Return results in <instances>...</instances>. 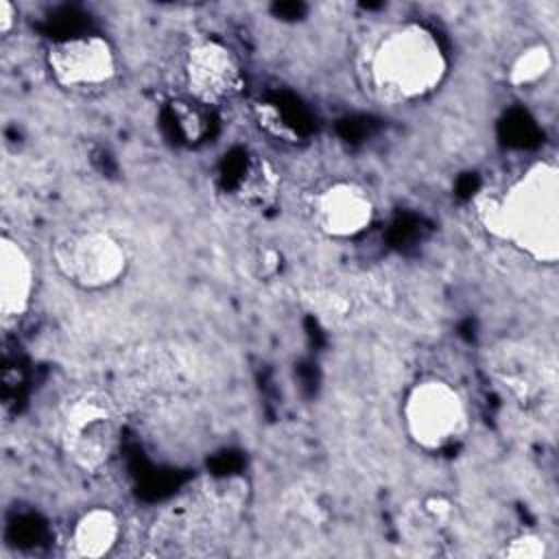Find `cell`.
Here are the masks:
<instances>
[{
    "label": "cell",
    "instance_id": "5",
    "mask_svg": "<svg viewBox=\"0 0 559 559\" xmlns=\"http://www.w3.org/2000/svg\"><path fill=\"white\" fill-rule=\"evenodd\" d=\"M400 419L406 439L435 454L456 445L469 430V406L463 391L443 376H421L404 393Z\"/></svg>",
    "mask_w": 559,
    "mask_h": 559
},
{
    "label": "cell",
    "instance_id": "4",
    "mask_svg": "<svg viewBox=\"0 0 559 559\" xmlns=\"http://www.w3.org/2000/svg\"><path fill=\"white\" fill-rule=\"evenodd\" d=\"M50 258L59 277L83 293L109 290L131 269L129 245L111 229L94 225L59 231L50 245Z\"/></svg>",
    "mask_w": 559,
    "mask_h": 559
},
{
    "label": "cell",
    "instance_id": "6",
    "mask_svg": "<svg viewBox=\"0 0 559 559\" xmlns=\"http://www.w3.org/2000/svg\"><path fill=\"white\" fill-rule=\"evenodd\" d=\"M44 68L57 90L79 98H94L118 81L120 59L109 37L72 33L46 44Z\"/></svg>",
    "mask_w": 559,
    "mask_h": 559
},
{
    "label": "cell",
    "instance_id": "9",
    "mask_svg": "<svg viewBox=\"0 0 559 559\" xmlns=\"http://www.w3.org/2000/svg\"><path fill=\"white\" fill-rule=\"evenodd\" d=\"M37 262L31 247L17 236H0V319L2 325H17L33 308L37 295Z\"/></svg>",
    "mask_w": 559,
    "mask_h": 559
},
{
    "label": "cell",
    "instance_id": "11",
    "mask_svg": "<svg viewBox=\"0 0 559 559\" xmlns=\"http://www.w3.org/2000/svg\"><path fill=\"white\" fill-rule=\"evenodd\" d=\"M280 190V175L273 168L271 162L264 157L251 155L245 162V170L238 177V188L236 197L247 205V207H266L275 201Z\"/></svg>",
    "mask_w": 559,
    "mask_h": 559
},
{
    "label": "cell",
    "instance_id": "13",
    "mask_svg": "<svg viewBox=\"0 0 559 559\" xmlns=\"http://www.w3.org/2000/svg\"><path fill=\"white\" fill-rule=\"evenodd\" d=\"M502 555L513 559H544L548 555V544L537 533H520L504 544Z\"/></svg>",
    "mask_w": 559,
    "mask_h": 559
},
{
    "label": "cell",
    "instance_id": "1",
    "mask_svg": "<svg viewBox=\"0 0 559 559\" xmlns=\"http://www.w3.org/2000/svg\"><path fill=\"white\" fill-rule=\"evenodd\" d=\"M358 74L378 103L411 107L432 98L443 87L450 57L428 24L404 20L380 28L362 46Z\"/></svg>",
    "mask_w": 559,
    "mask_h": 559
},
{
    "label": "cell",
    "instance_id": "7",
    "mask_svg": "<svg viewBox=\"0 0 559 559\" xmlns=\"http://www.w3.org/2000/svg\"><path fill=\"white\" fill-rule=\"evenodd\" d=\"M183 98L214 109L236 100L245 90V70L238 52L216 35L192 37L179 55Z\"/></svg>",
    "mask_w": 559,
    "mask_h": 559
},
{
    "label": "cell",
    "instance_id": "3",
    "mask_svg": "<svg viewBox=\"0 0 559 559\" xmlns=\"http://www.w3.org/2000/svg\"><path fill=\"white\" fill-rule=\"evenodd\" d=\"M122 424L118 400L100 386H85L66 395L57 406L52 437L74 469L98 474L118 452Z\"/></svg>",
    "mask_w": 559,
    "mask_h": 559
},
{
    "label": "cell",
    "instance_id": "15",
    "mask_svg": "<svg viewBox=\"0 0 559 559\" xmlns=\"http://www.w3.org/2000/svg\"><path fill=\"white\" fill-rule=\"evenodd\" d=\"M17 26V7L11 0H0V33L9 37Z\"/></svg>",
    "mask_w": 559,
    "mask_h": 559
},
{
    "label": "cell",
    "instance_id": "8",
    "mask_svg": "<svg viewBox=\"0 0 559 559\" xmlns=\"http://www.w3.org/2000/svg\"><path fill=\"white\" fill-rule=\"evenodd\" d=\"M306 216L323 238L347 242L365 236L373 227L378 201L362 181L336 177L308 192Z\"/></svg>",
    "mask_w": 559,
    "mask_h": 559
},
{
    "label": "cell",
    "instance_id": "16",
    "mask_svg": "<svg viewBox=\"0 0 559 559\" xmlns=\"http://www.w3.org/2000/svg\"><path fill=\"white\" fill-rule=\"evenodd\" d=\"M424 509H426V513H428L432 520H437V522L448 520V515L452 513V504H450L443 496H430V498H426Z\"/></svg>",
    "mask_w": 559,
    "mask_h": 559
},
{
    "label": "cell",
    "instance_id": "14",
    "mask_svg": "<svg viewBox=\"0 0 559 559\" xmlns=\"http://www.w3.org/2000/svg\"><path fill=\"white\" fill-rule=\"evenodd\" d=\"M253 116H255V122L269 133V135H275L277 140L282 142H295V131L293 127L282 118V114L277 111V107H273L271 103H258L253 107Z\"/></svg>",
    "mask_w": 559,
    "mask_h": 559
},
{
    "label": "cell",
    "instance_id": "10",
    "mask_svg": "<svg viewBox=\"0 0 559 559\" xmlns=\"http://www.w3.org/2000/svg\"><path fill=\"white\" fill-rule=\"evenodd\" d=\"M122 537L120 515L105 504L85 509L68 533V555L79 559H98L116 550Z\"/></svg>",
    "mask_w": 559,
    "mask_h": 559
},
{
    "label": "cell",
    "instance_id": "2",
    "mask_svg": "<svg viewBox=\"0 0 559 559\" xmlns=\"http://www.w3.org/2000/svg\"><path fill=\"white\" fill-rule=\"evenodd\" d=\"M480 223L537 264L559 260V170L555 162H533L504 192L476 199Z\"/></svg>",
    "mask_w": 559,
    "mask_h": 559
},
{
    "label": "cell",
    "instance_id": "12",
    "mask_svg": "<svg viewBox=\"0 0 559 559\" xmlns=\"http://www.w3.org/2000/svg\"><path fill=\"white\" fill-rule=\"evenodd\" d=\"M555 66V57L548 44L535 41L524 46L507 68V81L513 87H533L544 81Z\"/></svg>",
    "mask_w": 559,
    "mask_h": 559
}]
</instances>
